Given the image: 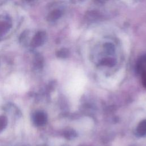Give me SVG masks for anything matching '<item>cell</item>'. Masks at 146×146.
Returning <instances> with one entry per match:
<instances>
[{"label": "cell", "mask_w": 146, "mask_h": 146, "mask_svg": "<svg viewBox=\"0 0 146 146\" xmlns=\"http://www.w3.org/2000/svg\"><path fill=\"white\" fill-rule=\"evenodd\" d=\"M6 85L7 86V89L14 91H22L26 88L23 78L18 76H14L11 78Z\"/></svg>", "instance_id": "1"}]
</instances>
